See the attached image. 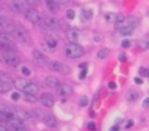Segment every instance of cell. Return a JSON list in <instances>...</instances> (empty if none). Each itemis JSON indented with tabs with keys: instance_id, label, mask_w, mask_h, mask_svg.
<instances>
[{
	"instance_id": "1",
	"label": "cell",
	"mask_w": 149,
	"mask_h": 131,
	"mask_svg": "<svg viewBox=\"0 0 149 131\" xmlns=\"http://www.w3.org/2000/svg\"><path fill=\"white\" fill-rule=\"evenodd\" d=\"M12 34H13L15 40H17L19 43H21V44L29 45V44L32 43L31 34H29V32L26 31L23 25H15V29H13V32H12Z\"/></svg>"
},
{
	"instance_id": "2",
	"label": "cell",
	"mask_w": 149,
	"mask_h": 131,
	"mask_svg": "<svg viewBox=\"0 0 149 131\" xmlns=\"http://www.w3.org/2000/svg\"><path fill=\"white\" fill-rule=\"evenodd\" d=\"M0 62L15 68V66H17L20 64V57L15 52H1L0 53Z\"/></svg>"
},
{
	"instance_id": "3",
	"label": "cell",
	"mask_w": 149,
	"mask_h": 131,
	"mask_svg": "<svg viewBox=\"0 0 149 131\" xmlns=\"http://www.w3.org/2000/svg\"><path fill=\"white\" fill-rule=\"evenodd\" d=\"M83 53H84L83 48L77 43H70L65 46V54L69 58H79L83 56Z\"/></svg>"
},
{
	"instance_id": "4",
	"label": "cell",
	"mask_w": 149,
	"mask_h": 131,
	"mask_svg": "<svg viewBox=\"0 0 149 131\" xmlns=\"http://www.w3.org/2000/svg\"><path fill=\"white\" fill-rule=\"evenodd\" d=\"M0 44H3L7 48V50H9V52H13L15 48H16L13 37L7 33H3V32H0Z\"/></svg>"
},
{
	"instance_id": "5",
	"label": "cell",
	"mask_w": 149,
	"mask_h": 131,
	"mask_svg": "<svg viewBox=\"0 0 149 131\" xmlns=\"http://www.w3.org/2000/svg\"><path fill=\"white\" fill-rule=\"evenodd\" d=\"M58 44V39L54 36L53 33H48L45 36V41H44V46H45L46 50L49 52H54L56 50V46Z\"/></svg>"
},
{
	"instance_id": "6",
	"label": "cell",
	"mask_w": 149,
	"mask_h": 131,
	"mask_svg": "<svg viewBox=\"0 0 149 131\" xmlns=\"http://www.w3.org/2000/svg\"><path fill=\"white\" fill-rule=\"evenodd\" d=\"M25 1L24 0H11L9 1V8L15 13H24L25 12Z\"/></svg>"
},
{
	"instance_id": "7",
	"label": "cell",
	"mask_w": 149,
	"mask_h": 131,
	"mask_svg": "<svg viewBox=\"0 0 149 131\" xmlns=\"http://www.w3.org/2000/svg\"><path fill=\"white\" fill-rule=\"evenodd\" d=\"M13 29H15V24L11 20H8L4 16H0V31L3 33H12Z\"/></svg>"
},
{
	"instance_id": "8",
	"label": "cell",
	"mask_w": 149,
	"mask_h": 131,
	"mask_svg": "<svg viewBox=\"0 0 149 131\" xmlns=\"http://www.w3.org/2000/svg\"><path fill=\"white\" fill-rule=\"evenodd\" d=\"M25 17H26V20L32 24H38L40 21H41V16H40V13L33 8L25 11Z\"/></svg>"
},
{
	"instance_id": "9",
	"label": "cell",
	"mask_w": 149,
	"mask_h": 131,
	"mask_svg": "<svg viewBox=\"0 0 149 131\" xmlns=\"http://www.w3.org/2000/svg\"><path fill=\"white\" fill-rule=\"evenodd\" d=\"M50 69L54 70V71H59V73H62V74H69L70 73L69 66L63 65V64L59 62V61H53V62H50Z\"/></svg>"
},
{
	"instance_id": "10",
	"label": "cell",
	"mask_w": 149,
	"mask_h": 131,
	"mask_svg": "<svg viewBox=\"0 0 149 131\" xmlns=\"http://www.w3.org/2000/svg\"><path fill=\"white\" fill-rule=\"evenodd\" d=\"M41 21L45 25V28H48V29H53L54 31V29L59 28V21L57 19H54V17H44Z\"/></svg>"
},
{
	"instance_id": "11",
	"label": "cell",
	"mask_w": 149,
	"mask_h": 131,
	"mask_svg": "<svg viewBox=\"0 0 149 131\" xmlns=\"http://www.w3.org/2000/svg\"><path fill=\"white\" fill-rule=\"evenodd\" d=\"M56 90L59 95H62V97H69V95L73 94V88H71L70 85H68V83H59V86L56 89Z\"/></svg>"
},
{
	"instance_id": "12",
	"label": "cell",
	"mask_w": 149,
	"mask_h": 131,
	"mask_svg": "<svg viewBox=\"0 0 149 131\" xmlns=\"http://www.w3.org/2000/svg\"><path fill=\"white\" fill-rule=\"evenodd\" d=\"M9 126H11V131H28V128L24 126V122L19 118H15L13 120H11Z\"/></svg>"
},
{
	"instance_id": "13",
	"label": "cell",
	"mask_w": 149,
	"mask_h": 131,
	"mask_svg": "<svg viewBox=\"0 0 149 131\" xmlns=\"http://www.w3.org/2000/svg\"><path fill=\"white\" fill-rule=\"evenodd\" d=\"M32 57H33V60L36 61L37 64H40V65L48 64V57H46L45 54H42L40 50H37V49H34V50L32 52Z\"/></svg>"
},
{
	"instance_id": "14",
	"label": "cell",
	"mask_w": 149,
	"mask_h": 131,
	"mask_svg": "<svg viewBox=\"0 0 149 131\" xmlns=\"http://www.w3.org/2000/svg\"><path fill=\"white\" fill-rule=\"evenodd\" d=\"M40 101L45 107H53L54 106V97L52 94H49V93H44L41 95V98H40Z\"/></svg>"
},
{
	"instance_id": "15",
	"label": "cell",
	"mask_w": 149,
	"mask_h": 131,
	"mask_svg": "<svg viewBox=\"0 0 149 131\" xmlns=\"http://www.w3.org/2000/svg\"><path fill=\"white\" fill-rule=\"evenodd\" d=\"M68 39L71 41V43H77V41L81 39V32L75 28L68 29Z\"/></svg>"
},
{
	"instance_id": "16",
	"label": "cell",
	"mask_w": 149,
	"mask_h": 131,
	"mask_svg": "<svg viewBox=\"0 0 149 131\" xmlns=\"http://www.w3.org/2000/svg\"><path fill=\"white\" fill-rule=\"evenodd\" d=\"M16 118V114L12 111H0V122H11Z\"/></svg>"
},
{
	"instance_id": "17",
	"label": "cell",
	"mask_w": 149,
	"mask_h": 131,
	"mask_svg": "<svg viewBox=\"0 0 149 131\" xmlns=\"http://www.w3.org/2000/svg\"><path fill=\"white\" fill-rule=\"evenodd\" d=\"M24 93L25 94H32V95H36L37 93H38V86L36 85V83H33V82H29L28 81V83H26V86L24 88Z\"/></svg>"
},
{
	"instance_id": "18",
	"label": "cell",
	"mask_w": 149,
	"mask_h": 131,
	"mask_svg": "<svg viewBox=\"0 0 149 131\" xmlns=\"http://www.w3.org/2000/svg\"><path fill=\"white\" fill-rule=\"evenodd\" d=\"M42 120H44V123H45L48 127H50V128H53V127H56V125H57V120H56V118L54 117H52V115H42Z\"/></svg>"
},
{
	"instance_id": "19",
	"label": "cell",
	"mask_w": 149,
	"mask_h": 131,
	"mask_svg": "<svg viewBox=\"0 0 149 131\" xmlns=\"http://www.w3.org/2000/svg\"><path fill=\"white\" fill-rule=\"evenodd\" d=\"M17 117L16 118H19V119H21L24 122V120H28L29 118H31V111H28V110H24V109H17Z\"/></svg>"
},
{
	"instance_id": "20",
	"label": "cell",
	"mask_w": 149,
	"mask_h": 131,
	"mask_svg": "<svg viewBox=\"0 0 149 131\" xmlns=\"http://www.w3.org/2000/svg\"><path fill=\"white\" fill-rule=\"evenodd\" d=\"M45 3H46V8H48L49 12H52V13H57V12L59 11V6L54 0H45Z\"/></svg>"
},
{
	"instance_id": "21",
	"label": "cell",
	"mask_w": 149,
	"mask_h": 131,
	"mask_svg": "<svg viewBox=\"0 0 149 131\" xmlns=\"http://www.w3.org/2000/svg\"><path fill=\"white\" fill-rule=\"evenodd\" d=\"M26 83H28V81L24 80V78H17V80H15V81H13L15 88H16L17 90H20V91H23V90H24V88L26 86Z\"/></svg>"
},
{
	"instance_id": "22",
	"label": "cell",
	"mask_w": 149,
	"mask_h": 131,
	"mask_svg": "<svg viewBox=\"0 0 149 131\" xmlns=\"http://www.w3.org/2000/svg\"><path fill=\"white\" fill-rule=\"evenodd\" d=\"M12 89V82L11 81H0V94L7 93Z\"/></svg>"
},
{
	"instance_id": "23",
	"label": "cell",
	"mask_w": 149,
	"mask_h": 131,
	"mask_svg": "<svg viewBox=\"0 0 149 131\" xmlns=\"http://www.w3.org/2000/svg\"><path fill=\"white\" fill-rule=\"evenodd\" d=\"M46 85L49 86V88H52V89H57L59 86V81L57 80V78H54V77H46Z\"/></svg>"
},
{
	"instance_id": "24",
	"label": "cell",
	"mask_w": 149,
	"mask_h": 131,
	"mask_svg": "<svg viewBox=\"0 0 149 131\" xmlns=\"http://www.w3.org/2000/svg\"><path fill=\"white\" fill-rule=\"evenodd\" d=\"M137 24H139V20L136 19V17H133V16L125 19V21H124V25H128V27H131V28H133V29L137 27Z\"/></svg>"
},
{
	"instance_id": "25",
	"label": "cell",
	"mask_w": 149,
	"mask_h": 131,
	"mask_svg": "<svg viewBox=\"0 0 149 131\" xmlns=\"http://www.w3.org/2000/svg\"><path fill=\"white\" fill-rule=\"evenodd\" d=\"M133 31H135V29L131 28V27H128V25H123L120 29H119V33H120L121 36H131V34L133 33Z\"/></svg>"
},
{
	"instance_id": "26",
	"label": "cell",
	"mask_w": 149,
	"mask_h": 131,
	"mask_svg": "<svg viewBox=\"0 0 149 131\" xmlns=\"http://www.w3.org/2000/svg\"><path fill=\"white\" fill-rule=\"evenodd\" d=\"M137 46L141 49V50H146V49H149V39H148V37H145V39H141V40L139 41Z\"/></svg>"
},
{
	"instance_id": "27",
	"label": "cell",
	"mask_w": 149,
	"mask_h": 131,
	"mask_svg": "<svg viewBox=\"0 0 149 131\" xmlns=\"http://www.w3.org/2000/svg\"><path fill=\"white\" fill-rule=\"evenodd\" d=\"M91 17H93V11H91L90 8L82 9V19H83V20H90Z\"/></svg>"
},
{
	"instance_id": "28",
	"label": "cell",
	"mask_w": 149,
	"mask_h": 131,
	"mask_svg": "<svg viewBox=\"0 0 149 131\" xmlns=\"http://www.w3.org/2000/svg\"><path fill=\"white\" fill-rule=\"evenodd\" d=\"M137 98H139V93H137V91L131 90V91H128V93H127V99L130 101V102H135Z\"/></svg>"
},
{
	"instance_id": "29",
	"label": "cell",
	"mask_w": 149,
	"mask_h": 131,
	"mask_svg": "<svg viewBox=\"0 0 149 131\" xmlns=\"http://www.w3.org/2000/svg\"><path fill=\"white\" fill-rule=\"evenodd\" d=\"M116 16H118V15L113 13V12H107V13L104 15V19H106V21H107V23H115Z\"/></svg>"
},
{
	"instance_id": "30",
	"label": "cell",
	"mask_w": 149,
	"mask_h": 131,
	"mask_svg": "<svg viewBox=\"0 0 149 131\" xmlns=\"http://www.w3.org/2000/svg\"><path fill=\"white\" fill-rule=\"evenodd\" d=\"M124 21H125V17H124L123 15H118V16H116V20H115L116 28H118V29H120L121 27L124 25Z\"/></svg>"
},
{
	"instance_id": "31",
	"label": "cell",
	"mask_w": 149,
	"mask_h": 131,
	"mask_svg": "<svg viewBox=\"0 0 149 131\" xmlns=\"http://www.w3.org/2000/svg\"><path fill=\"white\" fill-rule=\"evenodd\" d=\"M108 53H110V50H108V49H102V50L98 52V58H100V60H104V58L108 56Z\"/></svg>"
},
{
	"instance_id": "32",
	"label": "cell",
	"mask_w": 149,
	"mask_h": 131,
	"mask_svg": "<svg viewBox=\"0 0 149 131\" xmlns=\"http://www.w3.org/2000/svg\"><path fill=\"white\" fill-rule=\"evenodd\" d=\"M25 101L29 103H34L37 101L36 95H32V94H25Z\"/></svg>"
},
{
	"instance_id": "33",
	"label": "cell",
	"mask_w": 149,
	"mask_h": 131,
	"mask_svg": "<svg viewBox=\"0 0 149 131\" xmlns=\"http://www.w3.org/2000/svg\"><path fill=\"white\" fill-rule=\"evenodd\" d=\"M0 81H9V76L6 73V71L0 70Z\"/></svg>"
},
{
	"instance_id": "34",
	"label": "cell",
	"mask_w": 149,
	"mask_h": 131,
	"mask_svg": "<svg viewBox=\"0 0 149 131\" xmlns=\"http://www.w3.org/2000/svg\"><path fill=\"white\" fill-rule=\"evenodd\" d=\"M79 105H81L82 107L87 106V105H88V98H87V97H82L81 101H79Z\"/></svg>"
},
{
	"instance_id": "35",
	"label": "cell",
	"mask_w": 149,
	"mask_h": 131,
	"mask_svg": "<svg viewBox=\"0 0 149 131\" xmlns=\"http://www.w3.org/2000/svg\"><path fill=\"white\" fill-rule=\"evenodd\" d=\"M139 73H140L141 76H144V77H149V70L148 69H145V68H140Z\"/></svg>"
},
{
	"instance_id": "36",
	"label": "cell",
	"mask_w": 149,
	"mask_h": 131,
	"mask_svg": "<svg viewBox=\"0 0 149 131\" xmlns=\"http://www.w3.org/2000/svg\"><path fill=\"white\" fill-rule=\"evenodd\" d=\"M25 1V4H28V6H36V4H38L40 0H24Z\"/></svg>"
},
{
	"instance_id": "37",
	"label": "cell",
	"mask_w": 149,
	"mask_h": 131,
	"mask_svg": "<svg viewBox=\"0 0 149 131\" xmlns=\"http://www.w3.org/2000/svg\"><path fill=\"white\" fill-rule=\"evenodd\" d=\"M66 16H68V19H74V16H75V13H74V11L73 9H69L68 12H66Z\"/></svg>"
},
{
	"instance_id": "38",
	"label": "cell",
	"mask_w": 149,
	"mask_h": 131,
	"mask_svg": "<svg viewBox=\"0 0 149 131\" xmlns=\"http://www.w3.org/2000/svg\"><path fill=\"white\" fill-rule=\"evenodd\" d=\"M21 73H23L24 76H29V74H31V71H29V69L26 68V66H23V68H21Z\"/></svg>"
},
{
	"instance_id": "39",
	"label": "cell",
	"mask_w": 149,
	"mask_h": 131,
	"mask_svg": "<svg viewBox=\"0 0 149 131\" xmlns=\"http://www.w3.org/2000/svg\"><path fill=\"white\" fill-rule=\"evenodd\" d=\"M11 98H12V101H19L20 99V94L19 93H12Z\"/></svg>"
},
{
	"instance_id": "40",
	"label": "cell",
	"mask_w": 149,
	"mask_h": 131,
	"mask_svg": "<svg viewBox=\"0 0 149 131\" xmlns=\"http://www.w3.org/2000/svg\"><path fill=\"white\" fill-rule=\"evenodd\" d=\"M130 45H131V41L130 40H124L123 43H121V46H123V48H128Z\"/></svg>"
},
{
	"instance_id": "41",
	"label": "cell",
	"mask_w": 149,
	"mask_h": 131,
	"mask_svg": "<svg viewBox=\"0 0 149 131\" xmlns=\"http://www.w3.org/2000/svg\"><path fill=\"white\" fill-rule=\"evenodd\" d=\"M86 74H87V70H84V69H83V70L81 71V74H79V78H81V80H83V78L86 77Z\"/></svg>"
},
{
	"instance_id": "42",
	"label": "cell",
	"mask_w": 149,
	"mask_h": 131,
	"mask_svg": "<svg viewBox=\"0 0 149 131\" xmlns=\"http://www.w3.org/2000/svg\"><path fill=\"white\" fill-rule=\"evenodd\" d=\"M143 106H144V107H148V106H149V98H145V99H144Z\"/></svg>"
},
{
	"instance_id": "43",
	"label": "cell",
	"mask_w": 149,
	"mask_h": 131,
	"mask_svg": "<svg viewBox=\"0 0 149 131\" xmlns=\"http://www.w3.org/2000/svg\"><path fill=\"white\" fill-rule=\"evenodd\" d=\"M57 4H66L69 1V0H54Z\"/></svg>"
},
{
	"instance_id": "44",
	"label": "cell",
	"mask_w": 149,
	"mask_h": 131,
	"mask_svg": "<svg viewBox=\"0 0 149 131\" xmlns=\"http://www.w3.org/2000/svg\"><path fill=\"white\" fill-rule=\"evenodd\" d=\"M108 88H110V89H115L116 88V83L115 82H110V83H108Z\"/></svg>"
},
{
	"instance_id": "45",
	"label": "cell",
	"mask_w": 149,
	"mask_h": 131,
	"mask_svg": "<svg viewBox=\"0 0 149 131\" xmlns=\"http://www.w3.org/2000/svg\"><path fill=\"white\" fill-rule=\"evenodd\" d=\"M0 131H9L4 125H0Z\"/></svg>"
},
{
	"instance_id": "46",
	"label": "cell",
	"mask_w": 149,
	"mask_h": 131,
	"mask_svg": "<svg viewBox=\"0 0 149 131\" xmlns=\"http://www.w3.org/2000/svg\"><path fill=\"white\" fill-rule=\"evenodd\" d=\"M135 82L140 85V83H143V80H141V78H136V80H135Z\"/></svg>"
},
{
	"instance_id": "47",
	"label": "cell",
	"mask_w": 149,
	"mask_h": 131,
	"mask_svg": "<svg viewBox=\"0 0 149 131\" xmlns=\"http://www.w3.org/2000/svg\"><path fill=\"white\" fill-rule=\"evenodd\" d=\"M88 128H90V130H94V128H95V126H94V123H90V125H88Z\"/></svg>"
},
{
	"instance_id": "48",
	"label": "cell",
	"mask_w": 149,
	"mask_h": 131,
	"mask_svg": "<svg viewBox=\"0 0 149 131\" xmlns=\"http://www.w3.org/2000/svg\"><path fill=\"white\" fill-rule=\"evenodd\" d=\"M120 60L121 61H125V56H124V54H121V56H120Z\"/></svg>"
},
{
	"instance_id": "49",
	"label": "cell",
	"mask_w": 149,
	"mask_h": 131,
	"mask_svg": "<svg viewBox=\"0 0 149 131\" xmlns=\"http://www.w3.org/2000/svg\"><path fill=\"white\" fill-rule=\"evenodd\" d=\"M0 16H3V9H1V7H0Z\"/></svg>"
},
{
	"instance_id": "50",
	"label": "cell",
	"mask_w": 149,
	"mask_h": 131,
	"mask_svg": "<svg viewBox=\"0 0 149 131\" xmlns=\"http://www.w3.org/2000/svg\"><path fill=\"white\" fill-rule=\"evenodd\" d=\"M111 131H116V127H113V128H112V130H111Z\"/></svg>"
}]
</instances>
